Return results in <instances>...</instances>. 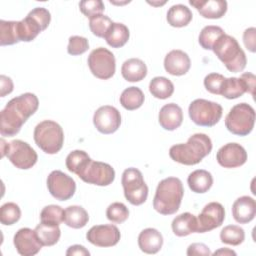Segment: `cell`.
I'll return each instance as SVG.
<instances>
[{
  "mask_svg": "<svg viewBox=\"0 0 256 256\" xmlns=\"http://www.w3.org/2000/svg\"><path fill=\"white\" fill-rule=\"evenodd\" d=\"M212 50L230 72L240 73L245 69L247 64L246 54L234 37L227 34L222 35L216 41Z\"/></svg>",
  "mask_w": 256,
  "mask_h": 256,
  "instance_id": "cell-4",
  "label": "cell"
},
{
  "mask_svg": "<svg viewBox=\"0 0 256 256\" xmlns=\"http://www.w3.org/2000/svg\"><path fill=\"white\" fill-rule=\"evenodd\" d=\"M148 3H150V4H152V5L157 6V5H164V4L166 3V1H164V2H162V3H153V2H148Z\"/></svg>",
  "mask_w": 256,
  "mask_h": 256,
  "instance_id": "cell-51",
  "label": "cell"
},
{
  "mask_svg": "<svg viewBox=\"0 0 256 256\" xmlns=\"http://www.w3.org/2000/svg\"><path fill=\"white\" fill-rule=\"evenodd\" d=\"M130 38V32L126 25L122 23H115L111 25L108 30L105 40L109 46L112 48H121L123 47Z\"/></svg>",
  "mask_w": 256,
  "mask_h": 256,
  "instance_id": "cell-29",
  "label": "cell"
},
{
  "mask_svg": "<svg viewBox=\"0 0 256 256\" xmlns=\"http://www.w3.org/2000/svg\"><path fill=\"white\" fill-rule=\"evenodd\" d=\"M66 255L72 256V255H79V256H85V255H90V252L81 245H73L68 248Z\"/></svg>",
  "mask_w": 256,
  "mask_h": 256,
  "instance_id": "cell-49",
  "label": "cell"
},
{
  "mask_svg": "<svg viewBox=\"0 0 256 256\" xmlns=\"http://www.w3.org/2000/svg\"><path fill=\"white\" fill-rule=\"evenodd\" d=\"M223 115V108L220 104L205 99H196L189 106V116L198 126H215Z\"/></svg>",
  "mask_w": 256,
  "mask_h": 256,
  "instance_id": "cell-9",
  "label": "cell"
},
{
  "mask_svg": "<svg viewBox=\"0 0 256 256\" xmlns=\"http://www.w3.org/2000/svg\"><path fill=\"white\" fill-rule=\"evenodd\" d=\"M224 34V30L219 26H206L200 32L199 44L205 50H212L216 41Z\"/></svg>",
  "mask_w": 256,
  "mask_h": 256,
  "instance_id": "cell-35",
  "label": "cell"
},
{
  "mask_svg": "<svg viewBox=\"0 0 256 256\" xmlns=\"http://www.w3.org/2000/svg\"><path fill=\"white\" fill-rule=\"evenodd\" d=\"M77 176L88 184L109 186L115 180V170L107 163L91 159Z\"/></svg>",
  "mask_w": 256,
  "mask_h": 256,
  "instance_id": "cell-11",
  "label": "cell"
},
{
  "mask_svg": "<svg viewBox=\"0 0 256 256\" xmlns=\"http://www.w3.org/2000/svg\"><path fill=\"white\" fill-rule=\"evenodd\" d=\"M88 66L96 78L108 80L112 78L116 72V59L111 51L100 47L90 53Z\"/></svg>",
  "mask_w": 256,
  "mask_h": 256,
  "instance_id": "cell-10",
  "label": "cell"
},
{
  "mask_svg": "<svg viewBox=\"0 0 256 256\" xmlns=\"http://www.w3.org/2000/svg\"><path fill=\"white\" fill-rule=\"evenodd\" d=\"M220 239L224 244L239 246L245 240L244 229L238 225H228L222 229Z\"/></svg>",
  "mask_w": 256,
  "mask_h": 256,
  "instance_id": "cell-36",
  "label": "cell"
},
{
  "mask_svg": "<svg viewBox=\"0 0 256 256\" xmlns=\"http://www.w3.org/2000/svg\"><path fill=\"white\" fill-rule=\"evenodd\" d=\"M96 129L105 135L116 132L121 125V114L113 106L105 105L96 110L93 117Z\"/></svg>",
  "mask_w": 256,
  "mask_h": 256,
  "instance_id": "cell-15",
  "label": "cell"
},
{
  "mask_svg": "<svg viewBox=\"0 0 256 256\" xmlns=\"http://www.w3.org/2000/svg\"><path fill=\"white\" fill-rule=\"evenodd\" d=\"M213 145L209 136L202 133L192 135L187 143L177 144L170 148L171 159L183 165L199 164L212 151Z\"/></svg>",
  "mask_w": 256,
  "mask_h": 256,
  "instance_id": "cell-2",
  "label": "cell"
},
{
  "mask_svg": "<svg viewBox=\"0 0 256 256\" xmlns=\"http://www.w3.org/2000/svg\"><path fill=\"white\" fill-rule=\"evenodd\" d=\"M14 245L22 256H33L40 252L43 245L39 242L35 231L30 228L18 230L14 236Z\"/></svg>",
  "mask_w": 256,
  "mask_h": 256,
  "instance_id": "cell-18",
  "label": "cell"
},
{
  "mask_svg": "<svg viewBox=\"0 0 256 256\" xmlns=\"http://www.w3.org/2000/svg\"><path fill=\"white\" fill-rule=\"evenodd\" d=\"M145 100L144 93L138 87H129L125 89L120 96L121 105L128 111L139 109Z\"/></svg>",
  "mask_w": 256,
  "mask_h": 256,
  "instance_id": "cell-31",
  "label": "cell"
},
{
  "mask_svg": "<svg viewBox=\"0 0 256 256\" xmlns=\"http://www.w3.org/2000/svg\"><path fill=\"white\" fill-rule=\"evenodd\" d=\"M217 161L224 168H238L247 162V152L238 143H228L217 152Z\"/></svg>",
  "mask_w": 256,
  "mask_h": 256,
  "instance_id": "cell-17",
  "label": "cell"
},
{
  "mask_svg": "<svg viewBox=\"0 0 256 256\" xmlns=\"http://www.w3.org/2000/svg\"><path fill=\"white\" fill-rule=\"evenodd\" d=\"M225 220V209L218 202L208 203L197 218V233L210 232L220 227Z\"/></svg>",
  "mask_w": 256,
  "mask_h": 256,
  "instance_id": "cell-14",
  "label": "cell"
},
{
  "mask_svg": "<svg viewBox=\"0 0 256 256\" xmlns=\"http://www.w3.org/2000/svg\"><path fill=\"white\" fill-rule=\"evenodd\" d=\"M89 49V42L85 37L72 36L69 38V44L67 51L72 56H78L84 54Z\"/></svg>",
  "mask_w": 256,
  "mask_h": 256,
  "instance_id": "cell-43",
  "label": "cell"
},
{
  "mask_svg": "<svg viewBox=\"0 0 256 256\" xmlns=\"http://www.w3.org/2000/svg\"><path fill=\"white\" fill-rule=\"evenodd\" d=\"M189 3L206 19H220L228 8L225 0H190Z\"/></svg>",
  "mask_w": 256,
  "mask_h": 256,
  "instance_id": "cell-20",
  "label": "cell"
},
{
  "mask_svg": "<svg viewBox=\"0 0 256 256\" xmlns=\"http://www.w3.org/2000/svg\"><path fill=\"white\" fill-rule=\"evenodd\" d=\"M112 24V20L103 14L95 16L89 21V27L91 32L99 38H105Z\"/></svg>",
  "mask_w": 256,
  "mask_h": 256,
  "instance_id": "cell-40",
  "label": "cell"
},
{
  "mask_svg": "<svg viewBox=\"0 0 256 256\" xmlns=\"http://www.w3.org/2000/svg\"><path fill=\"white\" fill-rule=\"evenodd\" d=\"M213 255H224V256H226V255H236V252H234V251H232V250H230V249H220V250H217V251H215L214 253H213Z\"/></svg>",
  "mask_w": 256,
  "mask_h": 256,
  "instance_id": "cell-50",
  "label": "cell"
},
{
  "mask_svg": "<svg viewBox=\"0 0 256 256\" xmlns=\"http://www.w3.org/2000/svg\"><path fill=\"white\" fill-rule=\"evenodd\" d=\"M255 124V110L247 103L235 105L225 119V126L229 132L237 136L249 135Z\"/></svg>",
  "mask_w": 256,
  "mask_h": 256,
  "instance_id": "cell-6",
  "label": "cell"
},
{
  "mask_svg": "<svg viewBox=\"0 0 256 256\" xmlns=\"http://www.w3.org/2000/svg\"><path fill=\"white\" fill-rule=\"evenodd\" d=\"M87 240L97 247H113L118 244L121 238L119 229L115 225L93 226L86 235Z\"/></svg>",
  "mask_w": 256,
  "mask_h": 256,
  "instance_id": "cell-16",
  "label": "cell"
},
{
  "mask_svg": "<svg viewBox=\"0 0 256 256\" xmlns=\"http://www.w3.org/2000/svg\"><path fill=\"white\" fill-rule=\"evenodd\" d=\"M19 42L18 21L0 20V45L8 46Z\"/></svg>",
  "mask_w": 256,
  "mask_h": 256,
  "instance_id": "cell-33",
  "label": "cell"
},
{
  "mask_svg": "<svg viewBox=\"0 0 256 256\" xmlns=\"http://www.w3.org/2000/svg\"><path fill=\"white\" fill-rule=\"evenodd\" d=\"M0 88H1V97H5L6 95L12 93L14 89L13 81L10 77H7L5 75L0 76Z\"/></svg>",
  "mask_w": 256,
  "mask_h": 256,
  "instance_id": "cell-47",
  "label": "cell"
},
{
  "mask_svg": "<svg viewBox=\"0 0 256 256\" xmlns=\"http://www.w3.org/2000/svg\"><path fill=\"white\" fill-rule=\"evenodd\" d=\"M7 157L16 168L22 170L32 168L38 160L36 151L22 140H13L8 143Z\"/></svg>",
  "mask_w": 256,
  "mask_h": 256,
  "instance_id": "cell-12",
  "label": "cell"
},
{
  "mask_svg": "<svg viewBox=\"0 0 256 256\" xmlns=\"http://www.w3.org/2000/svg\"><path fill=\"white\" fill-rule=\"evenodd\" d=\"M164 243L162 234L154 229L147 228L143 230L138 237V245L142 252L146 254H156L158 253Z\"/></svg>",
  "mask_w": 256,
  "mask_h": 256,
  "instance_id": "cell-23",
  "label": "cell"
},
{
  "mask_svg": "<svg viewBox=\"0 0 256 256\" xmlns=\"http://www.w3.org/2000/svg\"><path fill=\"white\" fill-rule=\"evenodd\" d=\"M244 93H247V88L244 81L241 78L231 77L225 79L220 95L232 100L243 96Z\"/></svg>",
  "mask_w": 256,
  "mask_h": 256,
  "instance_id": "cell-34",
  "label": "cell"
},
{
  "mask_svg": "<svg viewBox=\"0 0 256 256\" xmlns=\"http://www.w3.org/2000/svg\"><path fill=\"white\" fill-rule=\"evenodd\" d=\"M34 140L46 154H57L64 144V132L58 123L45 120L35 127Z\"/></svg>",
  "mask_w": 256,
  "mask_h": 256,
  "instance_id": "cell-5",
  "label": "cell"
},
{
  "mask_svg": "<svg viewBox=\"0 0 256 256\" xmlns=\"http://www.w3.org/2000/svg\"><path fill=\"white\" fill-rule=\"evenodd\" d=\"M90 160V156L85 151L75 150L67 156L66 167L70 172L78 175Z\"/></svg>",
  "mask_w": 256,
  "mask_h": 256,
  "instance_id": "cell-37",
  "label": "cell"
},
{
  "mask_svg": "<svg viewBox=\"0 0 256 256\" xmlns=\"http://www.w3.org/2000/svg\"><path fill=\"white\" fill-rule=\"evenodd\" d=\"M245 85H246V88H247V93L251 94L252 96H254V90H255V82H256V77L254 74L252 73H244L241 75L240 77Z\"/></svg>",
  "mask_w": 256,
  "mask_h": 256,
  "instance_id": "cell-48",
  "label": "cell"
},
{
  "mask_svg": "<svg viewBox=\"0 0 256 256\" xmlns=\"http://www.w3.org/2000/svg\"><path fill=\"white\" fill-rule=\"evenodd\" d=\"M89 222L87 211L81 206H69L65 209L64 223L73 229H81Z\"/></svg>",
  "mask_w": 256,
  "mask_h": 256,
  "instance_id": "cell-30",
  "label": "cell"
},
{
  "mask_svg": "<svg viewBox=\"0 0 256 256\" xmlns=\"http://www.w3.org/2000/svg\"><path fill=\"white\" fill-rule=\"evenodd\" d=\"M255 35H256V29L254 27L246 29L243 34V41H244L245 47L252 53H254L256 51Z\"/></svg>",
  "mask_w": 256,
  "mask_h": 256,
  "instance_id": "cell-46",
  "label": "cell"
},
{
  "mask_svg": "<svg viewBox=\"0 0 256 256\" xmlns=\"http://www.w3.org/2000/svg\"><path fill=\"white\" fill-rule=\"evenodd\" d=\"M21 218L20 207L13 202L2 205L0 209V222L3 225L10 226L17 223Z\"/></svg>",
  "mask_w": 256,
  "mask_h": 256,
  "instance_id": "cell-38",
  "label": "cell"
},
{
  "mask_svg": "<svg viewBox=\"0 0 256 256\" xmlns=\"http://www.w3.org/2000/svg\"><path fill=\"white\" fill-rule=\"evenodd\" d=\"M183 122V111L175 103L164 105L159 112V123L161 127L168 131H174Z\"/></svg>",
  "mask_w": 256,
  "mask_h": 256,
  "instance_id": "cell-22",
  "label": "cell"
},
{
  "mask_svg": "<svg viewBox=\"0 0 256 256\" xmlns=\"http://www.w3.org/2000/svg\"><path fill=\"white\" fill-rule=\"evenodd\" d=\"M64 214L65 210L58 205H49L43 208L40 214L41 222L50 223L55 225H60L64 222Z\"/></svg>",
  "mask_w": 256,
  "mask_h": 256,
  "instance_id": "cell-39",
  "label": "cell"
},
{
  "mask_svg": "<svg viewBox=\"0 0 256 256\" xmlns=\"http://www.w3.org/2000/svg\"><path fill=\"white\" fill-rule=\"evenodd\" d=\"M193 14L191 10L182 4H177L172 6L167 13L168 24L175 28H182L192 21Z\"/></svg>",
  "mask_w": 256,
  "mask_h": 256,
  "instance_id": "cell-28",
  "label": "cell"
},
{
  "mask_svg": "<svg viewBox=\"0 0 256 256\" xmlns=\"http://www.w3.org/2000/svg\"><path fill=\"white\" fill-rule=\"evenodd\" d=\"M225 79L226 78L219 73H211L205 77L204 86L208 92L215 95H220Z\"/></svg>",
  "mask_w": 256,
  "mask_h": 256,
  "instance_id": "cell-44",
  "label": "cell"
},
{
  "mask_svg": "<svg viewBox=\"0 0 256 256\" xmlns=\"http://www.w3.org/2000/svg\"><path fill=\"white\" fill-rule=\"evenodd\" d=\"M197 218L189 212L178 215L172 222L173 233L178 237H185L192 233H197Z\"/></svg>",
  "mask_w": 256,
  "mask_h": 256,
  "instance_id": "cell-25",
  "label": "cell"
},
{
  "mask_svg": "<svg viewBox=\"0 0 256 256\" xmlns=\"http://www.w3.org/2000/svg\"><path fill=\"white\" fill-rule=\"evenodd\" d=\"M34 231L39 242L43 246H54L58 243L61 237V230L59 225L55 224L41 222Z\"/></svg>",
  "mask_w": 256,
  "mask_h": 256,
  "instance_id": "cell-27",
  "label": "cell"
},
{
  "mask_svg": "<svg viewBox=\"0 0 256 256\" xmlns=\"http://www.w3.org/2000/svg\"><path fill=\"white\" fill-rule=\"evenodd\" d=\"M149 91L157 99H168L174 93L173 83L166 77H155L149 84Z\"/></svg>",
  "mask_w": 256,
  "mask_h": 256,
  "instance_id": "cell-32",
  "label": "cell"
},
{
  "mask_svg": "<svg viewBox=\"0 0 256 256\" xmlns=\"http://www.w3.org/2000/svg\"><path fill=\"white\" fill-rule=\"evenodd\" d=\"M232 215L237 223L247 224L251 222L256 215V202L249 196L238 198L232 206Z\"/></svg>",
  "mask_w": 256,
  "mask_h": 256,
  "instance_id": "cell-21",
  "label": "cell"
},
{
  "mask_svg": "<svg viewBox=\"0 0 256 256\" xmlns=\"http://www.w3.org/2000/svg\"><path fill=\"white\" fill-rule=\"evenodd\" d=\"M106 216L109 221L116 224H122L128 219L129 210L125 204L121 202H115L109 205L107 208Z\"/></svg>",
  "mask_w": 256,
  "mask_h": 256,
  "instance_id": "cell-41",
  "label": "cell"
},
{
  "mask_svg": "<svg viewBox=\"0 0 256 256\" xmlns=\"http://www.w3.org/2000/svg\"><path fill=\"white\" fill-rule=\"evenodd\" d=\"M146 64L137 58L126 60L121 68L123 78L128 82H140L147 76Z\"/></svg>",
  "mask_w": 256,
  "mask_h": 256,
  "instance_id": "cell-24",
  "label": "cell"
},
{
  "mask_svg": "<svg viewBox=\"0 0 256 256\" xmlns=\"http://www.w3.org/2000/svg\"><path fill=\"white\" fill-rule=\"evenodd\" d=\"M183 196L182 181L176 177H168L158 184L153 207L162 215H173L179 210Z\"/></svg>",
  "mask_w": 256,
  "mask_h": 256,
  "instance_id": "cell-3",
  "label": "cell"
},
{
  "mask_svg": "<svg viewBox=\"0 0 256 256\" xmlns=\"http://www.w3.org/2000/svg\"><path fill=\"white\" fill-rule=\"evenodd\" d=\"M80 11L89 19L101 15L104 10L105 6L101 0H84L79 3Z\"/></svg>",
  "mask_w": 256,
  "mask_h": 256,
  "instance_id": "cell-42",
  "label": "cell"
},
{
  "mask_svg": "<svg viewBox=\"0 0 256 256\" xmlns=\"http://www.w3.org/2000/svg\"><path fill=\"white\" fill-rule=\"evenodd\" d=\"M47 187L50 194L59 201H67L76 191V183L73 178L60 170L51 172L47 178Z\"/></svg>",
  "mask_w": 256,
  "mask_h": 256,
  "instance_id": "cell-13",
  "label": "cell"
},
{
  "mask_svg": "<svg viewBox=\"0 0 256 256\" xmlns=\"http://www.w3.org/2000/svg\"><path fill=\"white\" fill-rule=\"evenodd\" d=\"M39 100L35 94L25 93L11 99L0 113V133L4 137L17 135L26 121L36 113Z\"/></svg>",
  "mask_w": 256,
  "mask_h": 256,
  "instance_id": "cell-1",
  "label": "cell"
},
{
  "mask_svg": "<svg viewBox=\"0 0 256 256\" xmlns=\"http://www.w3.org/2000/svg\"><path fill=\"white\" fill-rule=\"evenodd\" d=\"M187 182L192 192L203 194L211 189L213 177L212 174L206 170H195L189 175Z\"/></svg>",
  "mask_w": 256,
  "mask_h": 256,
  "instance_id": "cell-26",
  "label": "cell"
},
{
  "mask_svg": "<svg viewBox=\"0 0 256 256\" xmlns=\"http://www.w3.org/2000/svg\"><path fill=\"white\" fill-rule=\"evenodd\" d=\"M50 21L51 14L47 9L42 7L33 9L25 19L18 21V33L20 41H33L42 31L48 28Z\"/></svg>",
  "mask_w": 256,
  "mask_h": 256,
  "instance_id": "cell-7",
  "label": "cell"
},
{
  "mask_svg": "<svg viewBox=\"0 0 256 256\" xmlns=\"http://www.w3.org/2000/svg\"><path fill=\"white\" fill-rule=\"evenodd\" d=\"M191 67V60L187 53L182 50L170 51L164 60V68L173 76L185 75Z\"/></svg>",
  "mask_w": 256,
  "mask_h": 256,
  "instance_id": "cell-19",
  "label": "cell"
},
{
  "mask_svg": "<svg viewBox=\"0 0 256 256\" xmlns=\"http://www.w3.org/2000/svg\"><path fill=\"white\" fill-rule=\"evenodd\" d=\"M187 255L194 256V255H203V256H210L212 255L208 246L203 243H193L188 247Z\"/></svg>",
  "mask_w": 256,
  "mask_h": 256,
  "instance_id": "cell-45",
  "label": "cell"
},
{
  "mask_svg": "<svg viewBox=\"0 0 256 256\" xmlns=\"http://www.w3.org/2000/svg\"><path fill=\"white\" fill-rule=\"evenodd\" d=\"M122 186L125 198L129 203L139 206L146 202L149 189L140 170L136 168L126 169L122 175Z\"/></svg>",
  "mask_w": 256,
  "mask_h": 256,
  "instance_id": "cell-8",
  "label": "cell"
}]
</instances>
